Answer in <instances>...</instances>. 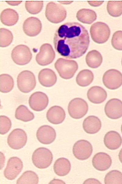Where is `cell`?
I'll list each match as a JSON object with an SVG mask.
<instances>
[{
    "instance_id": "cell-1",
    "label": "cell",
    "mask_w": 122,
    "mask_h": 184,
    "mask_svg": "<svg viewBox=\"0 0 122 184\" xmlns=\"http://www.w3.org/2000/svg\"><path fill=\"white\" fill-rule=\"evenodd\" d=\"M89 43L87 30L76 22H68L60 25L56 31L53 39L56 51L69 59L82 56L86 52Z\"/></svg>"
},
{
    "instance_id": "cell-2",
    "label": "cell",
    "mask_w": 122,
    "mask_h": 184,
    "mask_svg": "<svg viewBox=\"0 0 122 184\" xmlns=\"http://www.w3.org/2000/svg\"><path fill=\"white\" fill-rule=\"evenodd\" d=\"M54 65L60 77L66 79L72 78L78 68L77 63L75 61L63 58L58 59Z\"/></svg>"
},
{
    "instance_id": "cell-3",
    "label": "cell",
    "mask_w": 122,
    "mask_h": 184,
    "mask_svg": "<svg viewBox=\"0 0 122 184\" xmlns=\"http://www.w3.org/2000/svg\"><path fill=\"white\" fill-rule=\"evenodd\" d=\"M67 13L64 7L54 2H50L47 5L45 15L50 22L58 23L63 21L66 18Z\"/></svg>"
},
{
    "instance_id": "cell-4",
    "label": "cell",
    "mask_w": 122,
    "mask_h": 184,
    "mask_svg": "<svg viewBox=\"0 0 122 184\" xmlns=\"http://www.w3.org/2000/svg\"><path fill=\"white\" fill-rule=\"evenodd\" d=\"M32 159L34 165L39 169H45L48 167L52 163L53 155L48 149L40 147L33 152Z\"/></svg>"
},
{
    "instance_id": "cell-5",
    "label": "cell",
    "mask_w": 122,
    "mask_h": 184,
    "mask_svg": "<svg viewBox=\"0 0 122 184\" xmlns=\"http://www.w3.org/2000/svg\"><path fill=\"white\" fill-rule=\"evenodd\" d=\"M90 32L92 40L98 44L106 42L110 34L108 26L105 23L100 21L93 24L90 27Z\"/></svg>"
},
{
    "instance_id": "cell-6",
    "label": "cell",
    "mask_w": 122,
    "mask_h": 184,
    "mask_svg": "<svg viewBox=\"0 0 122 184\" xmlns=\"http://www.w3.org/2000/svg\"><path fill=\"white\" fill-rule=\"evenodd\" d=\"M18 89L24 93H28L35 87L36 81L34 74L31 71L25 70L21 72L17 77Z\"/></svg>"
},
{
    "instance_id": "cell-7",
    "label": "cell",
    "mask_w": 122,
    "mask_h": 184,
    "mask_svg": "<svg viewBox=\"0 0 122 184\" xmlns=\"http://www.w3.org/2000/svg\"><path fill=\"white\" fill-rule=\"evenodd\" d=\"M68 110L70 116L75 119L83 117L87 113L88 105L84 99L79 98H74L69 102Z\"/></svg>"
},
{
    "instance_id": "cell-8",
    "label": "cell",
    "mask_w": 122,
    "mask_h": 184,
    "mask_svg": "<svg viewBox=\"0 0 122 184\" xmlns=\"http://www.w3.org/2000/svg\"><path fill=\"white\" fill-rule=\"evenodd\" d=\"M11 57L16 64L23 65L30 61L32 54L28 47L26 45L20 44L13 48L11 52Z\"/></svg>"
},
{
    "instance_id": "cell-9",
    "label": "cell",
    "mask_w": 122,
    "mask_h": 184,
    "mask_svg": "<svg viewBox=\"0 0 122 184\" xmlns=\"http://www.w3.org/2000/svg\"><path fill=\"white\" fill-rule=\"evenodd\" d=\"M102 81L107 88L112 90L117 89L122 85V74L115 69L109 70L104 74Z\"/></svg>"
},
{
    "instance_id": "cell-10",
    "label": "cell",
    "mask_w": 122,
    "mask_h": 184,
    "mask_svg": "<svg viewBox=\"0 0 122 184\" xmlns=\"http://www.w3.org/2000/svg\"><path fill=\"white\" fill-rule=\"evenodd\" d=\"M27 141V135L24 130L20 128L13 130L9 134L7 143L12 148L18 150L23 148Z\"/></svg>"
},
{
    "instance_id": "cell-11",
    "label": "cell",
    "mask_w": 122,
    "mask_h": 184,
    "mask_svg": "<svg viewBox=\"0 0 122 184\" xmlns=\"http://www.w3.org/2000/svg\"><path fill=\"white\" fill-rule=\"evenodd\" d=\"M92 146L87 140H81L77 141L73 148V154L76 158L81 160L88 158L92 154Z\"/></svg>"
},
{
    "instance_id": "cell-12",
    "label": "cell",
    "mask_w": 122,
    "mask_h": 184,
    "mask_svg": "<svg viewBox=\"0 0 122 184\" xmlns=\"http://www.w3.org/2000/svg\"><path fill=\"white\" fill-rule=\"evenodd\" d=\"M23 168L22 160L17 157H12L8 160L4 170V176L8 180L15 179L21 171Z\"/></svg>"
},
{
    "instance_id": "cell-13",
    "label": "cell",
    "mask_w": 122,
    "mask_h": 184,
    "mask_svg": "<svg viewBox=\"0 0 122 184\" xmlns=\"http://www.w3.org/2000/svg\"><path fill=\"white\" fill-rule=\"evenodd\" d=\"M55 57V53L52 45L48 43L43 44L36 56V60L39 65L44 66L51 63Z\"/></svg>"
},
{
    "instance_id": "cell-14",
    "label": "cell",
    "mask_w": 122,
    "mask_h": 184,
    "mask_svg": "<svg viewBox=\"0 0 122 184\" xmlns=\"http://www.w3.org/2000/svg\"><path fill=\"white\" fill-rule=\"evenodd\" d=\"M48 101V98L45 93L38 91L30 95L29 100V104L33 110L40 111L46 108Z\"/></svg>"
},
{
    "instance_id": "cell-15",
    "label": "cell",
    "mask_w": 122,
    "mask_h": 184,
    "mask_svg": "<svg viewBox=\"0 0 122 184\" xmlns=\"http://www.w3.org/2000/svg\"><path fill=\"white\" fill-rule=\"evenodd\" d=\"M104 111L109 118L117 119L120 118L122 117V102L116 98L109 100L105 105Z\"/></svg>"
},
{
    "instance_id": "cell-16",
    "label": "cell",
    "mask_w": 122,
    "mask_h": 184,
    "mask_svg": "<svg viewBox=\"0 0 122 184\" xmlns=\"http://www.w3.org/2000/svg\"><path fill=\"white\" fill-rule=\"evenodd\" d=\"M36 137L40 142L45 144H49L55 140L56 133L55 130L48 125H43L40 127L36 132Z\"/></svg>"
},
{
    "instance_id": "cell-17",
    "label": "cell",
    "mask_w": 122,
    "mask_h": 184,
    "mask_svg": "<svg viewBox=\"0 0 122 184\" xmlns=\"http://www.w3.org/2000/svg\"><path fill=\"white\" fill-rule=\"evenodd\" d=\"M23 27L24 33L27 35L30 36H34L41 32L42 24L38 18L30 17L24 21Z\"/></svg>"
},
{
    "instance_id": "cell-18",
    "label": "cell",
    "mask_w": 122,
    "mask_h": 184,
    "mask_svg": "<svg viewBox=\"0 0 122 184\" xmlns=\"http://www.w3.org/2000/svg\"><path fill=\"white\" fill-rule=\"evenodd\" d=\"M112 163L110 156L103 152H99L95 154L92 159V164L96 170L105 171L110 167Z\"/></svg>"
},
{
    "instance_id": "cell-19",
    "label": "cell",
    "mask_w": 122,
    "mask_h": 184,
    "mask_svg": "<svg viewBox=\"0 0 122 184\" xmlns=\"http://www.w3.org/2000/svg\"><path fill=\"white\" fill-rule=\"evenodd\" d=\"M65 117L66 113L62 107L57 105L50 108L46 114L48 120L53 124H59L62 123Z\"/></svg>"
},
{
    "instance_id": "cell-20",
    "label": "cell",
    "mask_w": 122,
    "mask_h": 184,
    "mask_svg": "<svg viewBox=\"0 0 122 184\" xmlns=\"http://www.w3.org/2000/svg\"><path fill=\"white\" fill-rule=\"evenodd\" d=\"M87 96L89 101L92 103L100 104L106 100L107 97V93L102 88L94 86L88 90Z\"/></svg>"
},
{
    "instance_id": "cell-21",
    "label": "cell",
    "mask_w": 122,
    "mask_h": 184,
    "mask_svg": "<svg viewBox=\"0 0 122 184\" xmlns=\"http://www.w3.org/2000/svg\"><path fill=\"white\" fill-rule=\"evenodd\" d=\"M38 79L40 83L42 86L50 87L56 83L57 78L53 70L49 68H45L39 73Z\"/></svg>"
},
{
    "instance_id": "cell-22",
    "label": "cell",
    "mask_w": 122,
    "mask_h": 184,
    "mask_svg": "<svg viewBox=\"0 0 122 184\" xmlns=\"http://www.w3.org/2000/svg\"><path fill=\"white\" fill-rule=\"evenodd\" d=\"M104 142L108 148L114 150L120 146L122 143V139L118 132L111 131L107 132L105 135Z\"/></svg>"
},
{
    "instance_id": "cell-23",
    "label": "cell",
    "mask_w": 122,
    "mask_h": 184,
    "mask_svg": "<svg viewBox=\"0 0 122 184\" xmlns=\"http://www.w3.org/2000/svg\"><path fill=\"white\" fill-rule=\"evenodd\" d=\"M83 128L87 133L94 134L98 132L100 129L102 124L100 120L94 116H90L84 120Z\"/></svg>"
},
{
    "instance_id": "cell-24",
    "label": "cell",
    "mask_w": 122,
    "mask_h": 184,
    "mask_svg": "<svg viewBox=\"0 0 122 184\" xmlns=\"http://www.w3.org/2000/svg\"><path fill=\"white\" fill-rule=\"evenodd\" d=\"M71 167V164L69 160L62 157L57 159L55 161L53 165V169L57 175L63 176L69 173Z\"/></svg>"
},
{
    "instance_id": "cell-25",
    "label": "cell",
    "mask_w": 122,
    "mask_h": 184,
    "mask_svg": "<svg viewBox=\"0 0 122 184\" xmlns=\"http://www.w3.org/2000/svg\"><path fill=\"white\" fill-rule=\"evenodd\" d=\"M19 16L15 10L7 8L3 10L0 15L2 22L4 25L11 26L15 25L18 21Z\"/></svg>"
},
{
    "instance_id": "cell-26",
    "label": "cell",
    "mask_w": 122,
    "mask_h": 184,
    "mask_svg": "<svg viewBox=\"0 0 122 184\" xmlns=\"http://www.w3.org/2000/svg\"><path fill=\"white\" fill-rule=\"evenodd\" d=\"M97 14L93 10L88 9H82L77 12L76 17L80 21L85 24H91L97 18Z\"/></svg>"
},
{
    "instance_id": "cell-27",
    "label": "cell",
    "mask_w": 122,
    "mask_h": 184,
    "mask_svg": "<svg viewBox=\"0 0 122 184\" xmlns=\"http://www.w3.org/2000/svg\"><path fill=\"white\" fill-rule=\"evenodd\" d=\"M85 60L88 67L92 68H95L99 67L102 64V57L99 52L93 50L88 53Z\"/></svg>"
},
{
    "instance_id": "cell-28",
    "label": "cell",
    "mask_w": 122,
    "mask_h": 184,
    "mask_svg": "<svg viewBox=\"0 0 122 184\" xmlns=\"http://www.w3.org/2000/svg\"><path fill=\"white\" fill-rule=\"evenodd\" d=\"M92 72L88 69L83 70L79 72L76 78L77 84L82 87H85L89 85L94 79Z\"/></svg>"
},
{
    "instance_id": "cell-29",
    "label": "cell",
    "mask_w": 122,
    "mask_h": 184,
    "mask_svg": "<svg viewBox=\"0 0 122 184\" xmlns=\"http://www.w3.org/2000/svg\"><path fill=\"white\" fill-rule=\"evenodd\" d=\"M16 118L23 122H28L33 120L34 116L33 113L30 111L25 105H20L15 111Z\"/></svg>"
},
{
    "instance_id": "cell-30",
    "label": "cell",
    "mask_w": 122,
    "mask_h": 184,
    "mask_svg": "<svg viewBox=\"0 0 122 184\" xmlns=\"http://www.w3.org/2000/svg\"><path fill=\"white\" fill-rule=\"evenodd\" d=\"M14 86L13 78L7 74L0 75V91L3 93H7L11 91Z\"/></svg>"
},
{
    "instance_id": "cell-31",
    "label": "cell",
    "mask_w": 122,
    "mask_h": 184,
    "mask_svg": "<svg viewBox=\"0 0 122 184\" xmlns=\"http://www.w3.org/2000/svg\"><path fill=\"white\" fill-rule=\"evenodd\" d=\"M39 178L34 172L27 171L23 173L17 180L16 184H38Z\"/></svg>"
},
{
    "instance_id": "cell-32",
    "label": "cell",
    "mask_w": 122,
    "mask_h": 184,
    "mask_svg": "<svg viewBox=\"0 0 122 184\" xmlns=\"http://www.w3.org/2000/svg\"><path fill=\"white\" fill-rule=\"evenodd\" d=\"M107 10L109 14L112 17L120 16L122 14V1L108 2Z\"/></svg>"
},
{
    "instance_id": "cell-33",
    "label": "cell",
    "mask_w": 122,
    "mask_h": 184,
    "mask_svg": "<svg viewBox=\"0 0 122 184\" xmlns=\"http://www.w3.org/2000/svg\"><path fill=\"white\" fill-rule=\"evenodd\" d=\"M104 182L106 184H122V173L116 170L109 171L105 176Z\"/></svg>"
},
{
    "instance_id": "cell-34",
    "label": "cell",
    "mask_w": 122,
    "mask_h": 184,
    "mask_svg": "<svg viewBox=\"0 0 122 184\" xmlns=\"http://www.w3.org/2000/svg\"><path fill=\"white\" fill-rule=\"evenodd\" d=\"M13 36L12 32L9 30L4 28L0 29V46L6 47L12 42Z\"/></svg>"
},
{
    "instance_id": "cell-35",
    "label": "cell",
    "mask_w": 122,
    "mask_h": 184,
    "mask_svg": "<svg viewBox=\"0 0 122 184\" xmlns=\"http://www.w3.org/2000/svg\"><path fill=\"white\" fill-rule=\"evenodd\" d=\"M42 1H26L25 7L27 11L32 14H36L40 12L42 9Z\"/></svg>"
},
{
    "instance_id": "cell-36",
    "label": "cell",
    "mask_w": 122,
    "mask_h": 184,
    "mask_svg": "<svg viewBox=\"0 0 122 184\" xmlns=\"http://www.w3.org/2000/svg\"><path fill=\"white\" fill-rule=\"evenodd\" d=\"M12 125L11 121L7 117L1 115L0 116V133L4 135L10 130Z\"/></svg>"
},
{
    "instance_id": "cell-37",
    "label": "cell",
    "mask_w": 122,
    "mask_h": 184,
    "mask_svg": "<svg viewBox=\"0 0 122 184\" xmlns=\"http://www.w3.org/2000/svg\"><path fill=\"white\" fill-rule=\"evenodd\" d=\"M111 42L115 49L122 50V31H117L113 33Z\"/></svg>"
},
{
    "instance_id": "cell-38",
    "label": "cell",
    "mask_w": 122,
    "mask_h": 184,
    "mask_svg": "<svg viewBox=\"0 0 122 184\" xmlns=\"http://www.w3.org/2000/svg\"><path fill=\"white\" fill-rule=\"evenodd\" d=\"M84 184L88 183H101L98 180L93 178H89L86 180L84 182Z\"/></svg>"
},
{
    "instance_id": "cell-39",
    "label": "cell",
    "mask_w": 122,
    "mask_h": 184,
    "mask_svg": "<svg viewBox=\"0 0 122 184\" xmlns=\"http://www.w3.org/2000/svg\"><path fill=\"white\" fill-rule=\"evenodd\" d=\"M103 2H88V3L90 5L95 7L99 6L101 5Z\"/></svg>"
},
{
    "instance_id": "cell-40",
    "label": "cell",
    "mask_w": 122,
    "mask_h": 184,
    "mask_svg": "<svg viewBox=\"0 0 122 184\" xmlns=\"http://www.w3.org/2000/svg\"><path fill=\"white\" fill-rule=\"evenodd\" d=\"M118 156L120 161L122 163V148L119 152Z\"/></svg>"
},
{
    "instance_id": "cell-41",
    "label": "cell",
    "mask_w": 122,
    "mask_h": 184,
    "mask_svg": "<svg viewBox=\"0 0 122 184\" xmlns=\"http://www.w3.org/2000/svg\"><path fill=\"white\" fill-rule=\"evenodd\" d=\"M121 132L122 133V124L121 126Z\"/></svg>"
},
{
    "instance_id": "cell-42",
    "label": "cell",
    "mask_w": 122,
    "mask_h": 184,
    "mask_svg": "<svg viewBox=\"0 0 122 184\" xmlns=\"http://www.w3.org/2000/svg\"><path fill=\"white\" fill-rule=\"evenodd\" d=\"M121 64H122V60H121Z\"/></svg>"
}]
</instances>
